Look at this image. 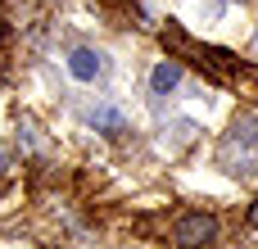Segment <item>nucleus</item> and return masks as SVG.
I'll return each mask as SVG.
<instances>
[{
	"instance_id": "1",
	"label": "nucleus",
	"mask_w": 258,
	"mask_h": 249,
	"mask_svg": "<svg viewBox=\"0 0 258 249\" xmlns=\"http://www.w3.org/2000/svg\"><path fill=\"white\" fill-rule=\"evenodd\" d=\"M218 168L231 172V177L258 172V118L254 113L236 118V122L222 132V141H218Z\"/></svg>"
},
{
	"instance_id": "2",
	"label": "nucleus",
	"mask_w": 258,
	"mask_h": 249,
	"mask_svg": "<svg viewBox=\"0 0 258 249\" xmlns=\"http://www.w3.org/2000/svg\"><path fill=\"white\" fill-rule=\"evenodd\" d=\"M172 240L181 249H209L218 240V218H213V213H186V218H177Z\"/></svg>"
},
{
	"instance_id": "3",
	"label": "nucleus",
	"mask_w": 258,
	"mask_h": 249,
	"mask_svg": "<svg viewBox=\"0 0 258 249\" xmlns=\"http://www.w3.org/2000/svg\"><path fill=\"white\" fill-rule=\"evenodd\" d=\"M68 73H73L77 82H100V77L109 73V59H104V50L77 45V50H68Z\"/></svg>"
},
{
	"instance_id": "4",
	"label": "nucleus",
	"mask_w": 258,
	"mask_h": 249,
	"mask_svg": "<svg viewBox=\"0 0 258 249\" xmlns=\"http://www.w3.org/2000/svg\"><path fill=\"white\" fill-rule=\"evenodd\" d=\"M177 86H181V64H177V59L154 64V73H150V91H154V95H172Z\"/></svg>"
},
{
	"instance_id": "5",
	"label": "nucleus",
	"mask_w": 258,
	"mask_h": 249,
	"mask_svg": "<svg viewBox=\"0 0 258 249\" xmlns=\"http://www.w3.org/2000/svg\"><path fill=\"white\" fill-rule=\"evenodd\" d=\"M86 122H91L95 132H104V136L127 132V118H122V109H113V104H95V109L86 113Z\"/></svg>"
},
{
	"instance_id": "6",
	"label": "nucleus",
	"mask_w": 258,
	"mask_h": 249,
	"mask_svg": "<svg viewBox=\"0 0 258 249\" xmlns=\"http://www.w3.org/2000/svg\"><path fill=\"white\" fill-rule=\"evenodd\" d=\"M195 132H200V127H195L190 118H181V122H172V136H163V150H168V154H177L181 145H190V141H195Z\"/></svg>"
},
{
	"instance_id": "7",
	"label": "nucleus",
	"mask_w": 258,
	"mask_h": 249,
	"mask_svg": "<svg viewBox=\"0 0 258 249\" xmlns=\"http://www.w3.org/2000/svg\"><path fill=\"white\" fill-rule=\"evenodd\" d=\"M249 227H258V204H254V209H249Z\"/></svg>"
},
{
	"instance_id": "8",
	"label": "nucleus",
	"mask_w": 258,
	"mask_h": 249,
	"mask_svg": "<svg viewBox=\"0 0 258 249\" xmlns=\"http://www.w3.org/2000/svg\"><path fill=\"white\" fill-rule=\"evenodd\" d=\"M0 172H9V159H5V150H0Z\"/></svg>"
}]
</instances>
